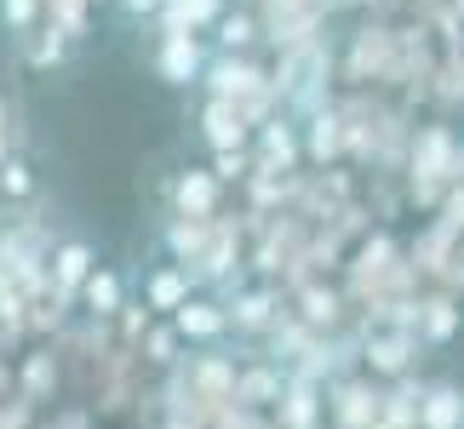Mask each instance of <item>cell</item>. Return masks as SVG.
Here are the masks:
<instances>
[{"instance_id":"cell-20","label":"cell","mask_w":464,"mask_h":429,"mask_svg":"<svg viewBox=\"0 0 464 429\" xmlns=\"http://www.w3.org/2000/svg\"><path fill=\"white\" fill-rule=\"evenodd\" d=\"M29 12H34V0H6V17H12V24H29Z\"/></svg>"},{"instance_id":"cell-1","label":"cell","mask_w":464,"mask_h":429,"mask_svg":"<svg viewBox=\"0 0 464 429\" xmlns=\"http://www.w3.org/2000/svg\"><path fill=\"white\" fill-rule=\"evenodd\" d=\"M92 270H98V263H92V253H86L81 241L52 246V303H58V310H63V303H75L81 286L92 281Z\"/></svg>"},{"instance_id":"cell-11","label":"cell","mask_w":464,"mask_h":429,"mask_svg":"<svg viewBox=\"0 0 464 429\" xmlns=\"http://www.w3.org/2000/svg\"><path fill=\"white\" fill-rule=\"evenodd\" d=\"M281 396H287V384H281L276 367H253V372H241V378H236V401L241 406H270Z\"/></svg>"},{"instance_id":"cell-19","label":"cell","mask_w":464,"mask_h":429,"mask_svg":"<svg viewBox=\"0 0 464 429\" xmlns=\"http://www.w3.org/2000/svg\"><path fill=\"white\" fill-rule=\"evenodd\" d=\"M253 41V24H246V17H224V46L236 52V46H246Z\"/></svg>"},{"instance_id":"cell-6","label":"cell","mask_w":464,"mask_h":429,"mask_svg":"<svg viewBox=\"0 0 464 429\" xmlns=\"http://www.w3.org/2000/svg\"><path fill=\"white\" fill-rule=\"evenodd\" d=\"M419 429H464V389L459 384H424Z\"/></svg>"},{"instance_id":"cell-2","label":"cell","mask_w":464,"mask_h":429,"mask_svg":"<svg viewBox=\"0 0 464 429\" xmlns=\"http://www.w3.org/2000/svg\"><path fill=\"white\" fill-rule=\"evenodd\" d=\"M379 406H384V389H372L362 378L333 384V418H338V429H372V424H379Z\"/></svg>"},{"instance_id":"cell-8","label":"cell","mask_w":464,"mask_h":429,"mask_svg":"<svg viewBox=\"0 0 464 429\" xmlns=\"http://www.w3.org/2000/svg\"><path fill=\"white\" fill-rule=\"evenodd\" d=\"M459 320H464V310L453 298H424L419 303V320H413V332H419V344H448V338L459 332Z\"/></svg>"},{"instance_id":"cell-10","label":"cell","mask_w":464,"mask_h":429,"mask_svg":"<svg viewBox=\"0 0 464 429\" xmlns=\"http://www.w3.org/2000/svg\"><path fill=\"white\" fill-rule=\"evenodd\" d=\"M212 206H218V184L207 172L178 177V218H212Z\"/></svg>"},{"instance_id":"cell-16","label":"cell","mask_w":464,"mask_h":429,"mask_svg":"<svg viewBox=\"0 0 464 429\" xmlns=\"http://www.w3.org/2000/svg\"><path fill=\"white\" fill-rule=\"evenodd\" d=\"M304 303H310V310H304L310 327H333V320H338V298H333V292H321V286H315Z\"/></svg>"},{"instance_id":"cell-22","label":"cell","mask_w":464,"mask_h":429,"mask_svg":"<svg viewBox=\"0 0 464 429\" xmlns=\"http://www.w3.org/2000/svg\"><path fill=\"white\" fill-rule=\"evenodd\" d=\"M448 224H464V195H453V206H448Z\"/></svg>"},{"instance_id":"cell-3","label":"cell","mask_w":464,"mask_h":429,"mask_svg":"<svg viewBox=\"0 0 464 429\" xmlns=\"http://www.w3.org/2000/svg\"><path fill=\"white\" fill-rule=\"evenodd\" d=\"M172 332L189 338V344H212V338L229 332V310H224L218 298H189L184 310L172 315Z\"/></svg>"},{"instance_id":"cell-4","label":"cell","mask_w":464,"mask_h":429,"mask_svg":"<svg viewBox=\"0 0 464 429\" xmlns=\"http://www.w3.org/2000/svg\"><path fill=\"white\" fill-rule=\"evenodd\" d=\"M224 310H229V327L236 332H276V320H281V303H276V292H264V286L236 292Z\"/></svg>"},{"instance_id":"cell-12","label":"cell","mask_w":464,"mask_h":429,"mask_svg":"<svg viewBox=\"0 0 464 429\" xmlns=\"http://www.w3.org/2000/svg\"><path fill=\"white\" fill-rule=\"evenodd\" d=\"M195 69H201L195 41H189V34H167V46H160V75H167V81H189Z\"/></svg>"},{"instance_id":"cell-13","label":"cell","mask_w":464,"mask_h":429,"mask_svg":"<svg viewBox=\"0 0 464 429\" xmlns=\"http://www.w3.org/2000/svg\"><path fill=\"white\" fill-rule=\"evenodd\" d=\"M253 81H258V75H253L246 63H236V58H218V63H212V92H218L224 103H236Z\"/></svg>"},{"instance_id":"cell-21","label":"cell","mask_w":464,"mask_h":429,"mask_svg":"<svg viewBox=\"0 0 464 429\" xmlns=\"http://www.w3.org/2000/svg\"><path fill=\"white\" fill-rule=\"evenodd\" d=\"M184 12L189 17H212V12H218V0H184Z\"/></svg>"},{"instance_id":"cell-7","label":"cell","mask_w":464,"mask_h":429,"mask_svg":"<svg viewBox=\"0 0 464 429\" xmlns=\"http://www.w3.org/2000/svg\"><path fill=\"white\" fill-rule=\"evenodd\" d=\"M362 361L372 372H384V378H407V367H413V332H372Z\"/></svg>"},{"instance_id":"cell-17","label":"cell","mask_w":464,"mask_h":429,"mask_svg":"<svg viewBox=\"0 0 464 429\" xmlns=\"http://www.w3.org/2000/svg\"><path fill=\"white\" fill-rule=\"evenodd\" d=\"M0 189H6V195H29L34 189V177H29L24 160H6V167H0Z\"/></svg>"},{"instance_id":"cell-24","label":"cell","mask_w":464,"mask_h":429,"mask_svg":"<svg viewBox=\"0 0 464 429\" xmlns=\"http://www.w3.org/2000/svg\"><path fill=\"white\" fill-rule=\"evenodd\" d=\"M127 6H144V12H150V6H155V0H127Z\"/></svg>"},{"instance_id":"cell-18","label":"cell","mask_w":464,"mask_h":429,"mask_svg":"<svg viewBox=\"0 0 464 429\" xmlns=\"http://www.w3.org/2000/svg\"><path fill=\"white\" fill-rule=\"evenodd\" d=\"M172 349H178V332H172V327H160V332H150V361H155V367H172V361H178Z\"/></svg>"},{"instance_id":"cell-5","label":"cell","mask_w":464,"mask_h":429,"mask_svg":"<svg viewBox=\"0 0 464 429\" xmlns=\"http://www.w3.org/2000/svg\"><path fill=\"white\" fill-rule=\"evenodd\" d=\"M189 286H195V275L184 270V263H167V270H155V275L144 281V310H167V315H178V310L195 298Z\"/></svg>"},{"instance_id":"cell-9","label":"cell","mask_w":464,"mask_h":429,"mask_svg":"<svg viewBox=\"0 0 464 429\" xmlns=\"http://www.w3.org/2000/svg\"><path fill=\"white\" fill-rule=\"evenodd\" d=\"M81 303H86V315H98V320H110L127 310V292H121V275L115 270H92V281L81 286Z\"/></svg>"},{"instance_id":"cell-23","label":"cell","mask_w":464,"mask_h":429,"mask_svg":"<svg viewBox=\"0 0 464 429\" xmlns=\"http://www.w3.org/2000/svg\"><path fill=\"white\" fill-rule=\"evenodd\" d=\"M0 167H6V127H0Z\"/></svg>"},{"instance_id":"cell-15","label":"cell","mask_w":464,"mask_h":429,"mask_svg":"<svg viewBox=\"0 0 464 429\" xmlns=\"http://www.w3.org/2000/svg\"><path fill=\"white\" fill-rule=\"evenodd\" d=\"M52 384H58V367H52V355H34V361L24 367V401H41Z\"/></svg>"},{"instance_id":"cell-14","label":"cell","mask_w":464,"mask_h":429,"mask_svg":"<svg viewBox=\"0 0 464 429\" xmlns=\"http://www.w3.org/2000/svg\"><path fill=\"white\" fill-rule=\"evenodd\" d=\"M207 138L212 143H218V149H236V143H241V110H236V103H212V110H207Z\"/></svg>"}]
</instances>
